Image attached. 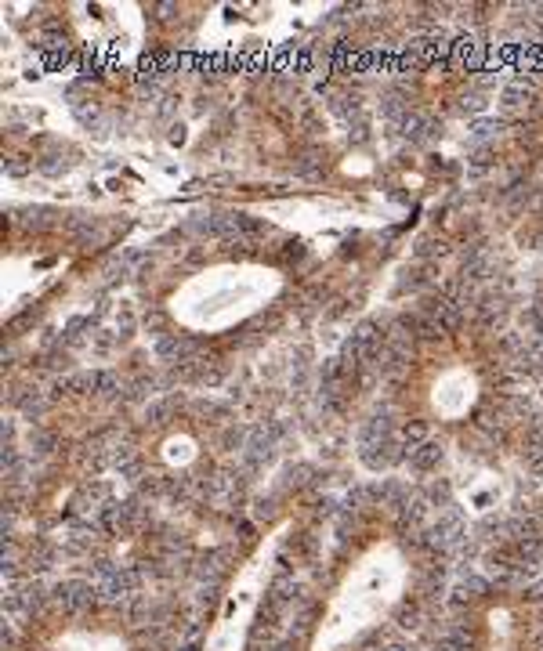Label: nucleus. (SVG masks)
Here are the masks:
<instances>
[{
  "label": "nucleus",
  "mask_w": 543,
  "mask_h": 651,
  "mask_svg": "<svg viewBox=\"0 0 543 651\" xmlns=\"http://www.w3.org/2000/svg\"><path fill=\"white\" fill-rule=\"evenodd\" d=\"M279 293V276L265 264L228 261L189 276L171 293V311L178 326L192 333H221L246 322Z\"/></svg>",
  "instance_id": "1"
},
{
  "label": "nucleus",
  "mask_w": 543,
  "mask_h": 651,
  "mask_svg": "<svg viewBox=\"0 0 543 651\" xmlns=\"http://www.w3.org/2000/svg\"><path fill=\"white\" fill-rule=\"evenodd\" d=\"M160 459L167 467H189L199 459V442L189 434V431H178V434H167L163 442H160Z\"/></svg>",
  "instance_id": "2"
}]
</instances>
